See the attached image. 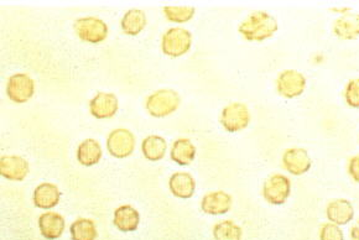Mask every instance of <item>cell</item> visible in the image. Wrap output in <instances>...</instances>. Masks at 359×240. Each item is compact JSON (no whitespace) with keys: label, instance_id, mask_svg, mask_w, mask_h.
<instances>
[{"label":"cell","instance_id":"6da1fadb","mask_svg":"<svg viewBox=\"0 0 359 240\" xmlns=\"http://www.w3.org/2000/svg\"><path fill=\"white\" fill-rule=\"evenodd\" d=\"M278 22L274 16L265 11H254L238 27L245 40L250 43H262L266 38L274 36L278 31Z\"/></svg>","mask_w":359,"mask_h":240},{"label":"cell","instance_id":"7a4b0ae2","mask_svg":"<svg viewBox=\"0 0 359 240\" xmlns=\"http://www.w3.org/2000/svg\"><path fill=\"white\" fill-rule=\"evenodd\" d=\"M181 104V97L172 90H160L150 94L145 103V107L150 115L155 118H165L177 111Z\"/></svg>","mask_w":359,"mask_h":240},{"label":"cell","instance_id":"3957f363","mask_svg":"<svg viewBox=\"0 0 359 240\" xmlns=\"http://www.w3.org/2000/svg\"><path fill=\"white\" fill-rule=\"evenodd\" d=\"M74 32L82 41L88 43H100L104 41L108 35L106 22L95 16H87L77 19L74 24Z\"/></svg>","mask_w":359,"mask_h":240},{"label":"cell","instance_id":"277c9868","mask_svg":"<svg viewBox=\"0 0 359 240\" xmlns=\"http://www.w3.org/2000/svg\"><path fill=\"white\" fill-rule=\"evenodd\" d=\"M192 45V35L190 31L181 27H172L163 35L161 48L163 52L170 57H180L189 50Z\"/></svg>","mask_w":359,"mask_h":240},{"label":"cell","instance_id":"5b68a950","mask_svg":"<svg viewBox=\"0 0 359 240\" xmlns=\"http://www.w3.org/2000/svg\"><path fill=\"white\" fill-rule=\"evenodd\" d=\"M249 122H250V114H249L248 107L239 101L228 104L221 114V124L229 133H237L243 130L248 127Z\"/></svg>","mask_w":359,"mask_h":240},{"label":"cell","instance_id":"8992f818","mask_svg":"<svg viewBox=\"0 0 359 240\" xmlns=\"http://www.w3.org/2000/svg\"><path fill=\"white\" fill-rule=\"evenodd\" d=\"M291 182L281 174H275L266 178L263 186V195L268 202L275 206H280L290 197Z\"/></svg>","mask_w":359,"mask_h":240},{"label":"cell","instance_id":"52a82bcc","mask_svg":"<svg viewBox=\"0 0 359 240\" xmlns=\"http://www.w3.org/2000/svg\"><path fill=\"white\" fill-rule=\"evenodd\" d=\"M107 148L111 156L124 159L132 155L135 149V138L128 129H116L108 135Z\"/></svg>","mask_w":359,"mask_h":240},{"label":"cell","instance_id":"ba28073f","mask_svg":"<svg viewBox=\"0 0 359 240\" xmlns=\"http://www.w3.org/2000/svg\"><path fill=\"white\" fill-rule=\"evenodd\" d=\"M35 93V82L27 73L11 76L6 85V94L15 103H27Z\"/></svg>","mask_w":359,"mask_h":240},{"label":"cell","instance_id":"9c48e42d","mask_svg":"<svg viewBox=\"0 0 359 240\" xmlns=\"http://www.w3.org/2000/svg\"><path fill=\"white\" fill-rule=\"evenodd\" d=\"M276 87L279 94L291 99L304 93L306 88V78L299 71L286 70L278 77Z\"/></svg>","mask_w":359,"mask_h":240},{"label":"cell","instance_id":"30bf717a","mask_svg":"<svg viewBox=\"0 0 359 240\" xmlns=\"http://www.w3.org/2000/svg\"><path fill=\"white\" fill-rule=\"evenodd\" d=\"M29 174V162L24 157L6 155L0 159V175L9 181H22Z\"/></svg>","mask_w":359,"mask_h":240},{"label":"cell","instance_id":"8fae6325","mask_svg":"<svg viewBox=\"0 0 359 240\" xmlns=\"http://www.w3.org/2000/svg\"><path fill=\"white\" fill-rule=\"evenodd\" d=\"M118 98L113 93L100 92L90 101V114L97 119H108L114 117L118 112Z\"/></svg>","mask_w":359,"mask_h":240},{"label":"cell","instance_id":"7c38bea8","mask_svg":"<svg viewBox=\"0 0 359 240\" xmlns=\"http://www.w3.org/2000/svg\"><path fill=\"white\" fill-rule=\"evenodd\" d=\"M283 164L286 170L295 176L306 174L312 165L311 157L305 149H287L283 155Z\"/></svg>","mask_w":359,"mask_h":240},{"label":"cell","instance_id":"4fadbf2b","mask_svg":"<svg viewBox=\"0 0 359 240\" xmlns=\"http://www.w3.org/2000/svg\"><path fill=\"white\" fill-rule=\"evenodd\" d=\"M232 207V196L224 191L207 193L201 201V209L206 214L221 216Z\"/></svg>","mask_w":359,"mask_h":240},{"label":"cell","instance_id":"5bb4252c","mask_svg":"<svg viewBox=\"0 0 359 240\" xmlns=\"http://www.w3.org/2000/svg\"><path fill=\"white\" fill-rule=\"evenodd\" d=\"M39 227L43 238L48 240L58 239L64 233L66 222L61 214L46 212L39 218Z\"/></svg>","mask_w":359,"mask_h":240},{"label":"cell","instance_id":"9a60e30c","mask_svg":"<svg viewBox=\"0 0 359 240\" xmlns=\"http://www.w3.org/2000/svg\"><path fill=\"white\" fill-rule=\"evenodd\" d=\"M60 198H61V192L58 191L57 186L45 182L35 188L32 201L37 209H51L57 206Z\"/></svg>","mask_w":359,"mask_h":240},{"label":"cell","instance_id":"2e32d148","mask_svg":"<svg viewBox=\"0 0 359 240\" xmlns=\"http://www.w3.org/2000/svg\"><path fill=\"white\" fill-rule=\"evenodd\" d=\"M333 32L341 40H354L359 36V14L347 13L333 24Z\"/></svg>","mask_w":359,"mask_h":240},{"label":"cell","instance_id":"e0dca14e","mask_svg":"<svg viewBox=\"0 0 359 240\" xmlns=\"http://www.w3.org/2000/svg\"><path fill=\"white\" fill-rule=\"evenodd\" d=\"M326 213L331 223L346 225L353 219L354 209L352 203L347 199H334L332 202L328 203Z\"/></svg>","mask_w":359,"mask_h":240},{"label":"cell","instance_id":"ac0fdd59","mask_svg":"<svg viewBox=\"0 0 359 240\" xmlns=\"http://www.w3.org/2000/svg\"><path fill=\"white\" fill-rule=\"evenodd\" d=\"M169 187L174 196L187 199L195 195V178L187 172H176L170 177Z\"/></svg>","mask_w":359,"mask_h":240},{"label":"cell","instance_id":"d6986e66","mask_svg":"<svg viewBox=\"0 0 359 240\" xmlns=\"http://www.w3.org/2000/svg\"><path fill=\"white\" fill-rule=\"evenodd\" d=\"M113 223L122 232H134L140 223V214L134 207L126 204L116 209Z\"/></svg>","mask_w":359,"mask_h":240},{"label":"cell","instance_id":"ffe728a7","mask_svg":"<svg viewBox=\"0 0 359 240\" xmlns=\"http://www.w3.org/2000/svg\"><path fill=\"white\" fill-rule=\"evenodd\" d=\"M102 148L100 143L95 139H86L79 144V149H77V160L79 164L83 166L97 165L101 161Z\"/></svg>","mask_w":359,"mask_h":240},{"label":"cell","instance_id":"44dd1931","mask_svg":"<svg viewBox=\"0 0 359 240\" xmlns=\"http://www.w3.org/2000/svg\"><path fill=\"white\" fill-rule=\"evenodd\" d=\"M147 27V15L140 9L128 10L122 19V30L124 34L135 36Z\"/></svg>","mask_w":359,"mask_h":240},{"label":"cell","instance_id":"7402d4cb","mask_svg":"<svg viewBox=\"0 0 359 240\" xmlns=\"http://www.w3.org/2000/svg\"><path fill=\"white\" fill-rule=\"evenodd\" d=\"M196 156L195 145L189 139H177L171 149V160L177 165H190Z\"/></svg>","mask_w":359,"mask_h":240},{"label":"cell","instance_id":"603a6c76","mask_svg":"<svg viewBox=\"0 0 359 240\" xmlns=\"http://www.w3.org/2000/svg\"><path fill=\"white\" fill-rule=\"evenodd\" d=\"M166 150H168L166 140L158 135H150L144 139L142 144L144 156L150 161H160L164 159Z\"/></svg>","mask_w":359,"mask_h":240},{"label":"cell","instance_id":"cb8c5ba5","mask_svg":"<svg viewBox=\"0 0 359 240\" xmlns=\"http://www.w3.org/2000/svg\"><path fill=\"white\" fill-rule=\"evenodd\" d=\"M71 237L72 240H95L97 230L93 220L87 218H79L71 225Z\"/></svg>","mask_w":359,"mask_h":240},{"label":"cell","instance_id":"d4e9b609","mask_svg":"<svg viewBox=\"0 0 359 240\" xmlns=\"http://www.w3.org/2000/svg\"><path fill=\"white\" fill-rule=\"evenodd\" d=\"M243 232L233 220H223L213 227V237L216 240H242Z\"/></svg>","mask_w":359,"mask_h":240},{"label":"cell","instance_id":"484cf974","mask_svg":"<svg viewBox=\"0 0 359 240\" xmlns=\"http://www.w3.org/2000/svg\"><path fill=\"white\" fill-rule=\"evenodd\" d=\"M195 8L194 6H165L164 13L170 22H190L195 15Z\"/></svg>","mask_w":359,"mask_h":240},{"label":"cell","instance_id":"4316f807","mask_svg":"<svg viewBox=\"0 0 359 240\" xmlns=\"http://www.w3.org/2000/svg\"><path fill=\"white\" fill-rule=\"evenodd\" d=\"M344 98L349 107L359 108V78L349 80L344 92Z\"/></svg>","mask_w":359,"mask_h":240},{"label":"cell","instance_id":"83f0119b","mask_svg":"<svg viewBox=\"0 0 359 240\" xmlns=\"http://www.w3.org/2000/svg\"><path fill=\"white\" fill-rule=\"evenodd\" d=\"M320 240H344V232L334 223H326L320 232Z\"/></svg>","mask_w":359,"mask_h":240},{"label":"cell","instance_id":"f1b7e54d","mask_svg":"<svg viewBox=\"0 0 359 240\" xmlns=\"http://www.w3.org/2000/svg\"><path fill=\"white\" fill-rule=\"evenodd\" d=\"M348 172L355 182H359V155L349 160Z\"/></svg>","mask_w":359,"mask_h":240},{"label":"cell","instance_id":"f546056e","mask_svg":"<svg viewBox=\"0 0 359 240\" xmlns=\"http://www.w3.org/2000/svg\"><path fill=\"white\" fill-rule=\"evenodd\" d=\"M351 240H359V222L351 230Z\"/></svg>","mask_w":359,"mask_h":240}]
</instances>
